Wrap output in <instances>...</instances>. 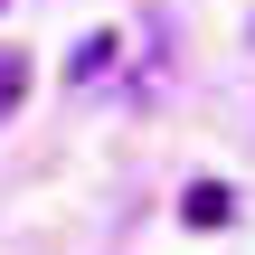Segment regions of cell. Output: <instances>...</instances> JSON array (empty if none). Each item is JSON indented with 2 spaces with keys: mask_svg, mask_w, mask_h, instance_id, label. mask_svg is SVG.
Instances as JSON below:
<instances>
[{
  "mask_svg": "<svg viewBox=\"0 0 255 255\" xmlns=\"http://www.w3.org/2000/svg\"><path fill=\"white\" fill-rule=\"evenodd\" d=\"M189 227H227V189H218V180L189 189Z\"/></svg>",
  "mask_w": 255,
  "mask_h": 255,
  "instance_id": "obj_1",
  "label": "cell"
},
{
  "mask_svg": "<svg viewBox=\"0 0 255 255\" xmlns=\"http://www.w3.org/2000/svg\"><path fill=\"white\" fill-rule=\"evenodd\" d=\"M104 66H114V38H85V47L66 57V76H76V85H85V76H104Z\"/></svg>",
  "mask_w": 255,
  "mask_h": 255,
  "instance_id": "obj_2",
  "label": "cell"
},
{
  "mask_svg": "<svg viewBox=\"0 0 255 255\" xmlns=\"http://www.w3.org/2000/svg\"><path fill=\"white\" fill-rule=\"evenodd\" d=\"M19 85H28V66H19V57H9V66H0V114H9V104H19Z\"/></svg>",
  "mask_w": 255,
  "mask_h": 255,
  "instance_id": "obj_3",
  "label": "cell"
}]
</instances>
